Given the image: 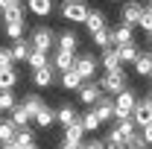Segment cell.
Segmentation results:
<instances>
[{"label": "cell", "mask_w": 152, "mask_h": 149, "mask_svg": "<svg viewBox=\"0 0 152 149\" xmlns=\"http://www.w3.org/2000/svg\"><path fill=\"white\" fill-rule=\"evenodd\" d=\"M58 15L64 20H70V23H85L88 15H91V6H88L85 0H61Z\"/></svg>", "instance_id": "6da1fadb"}, {"label": "cell", "mask_w": 152, "mask_h": 149, "mask_svg": "<svg viewBox=\"0 0 152 149\" xmlns=\"http://www.w3.org/2000/svg\"><path fill=\"white\" fill-rule=\"evenodd\" d=\"M102 67V61L94 56V53H82V56H76V73L82 76V82H96V70Z\"/></svg>", "instance_id": "7a4b0ae2"}, {"label": "cell", "mask_w": 152, "mask_h": 149, "mask_svg": "<svg viewBox=\"0 0 152 149\" xmlns=\"http://www.w3.org/2000/svg\"><path fill=\"white\" fill-rule=\"evenodd\" d=\"M99 85H102V91L108 93V96H117V93H123L129 88V79H126V70L120 67V70H111V73H105L99 79Z\"/></svg>", "instance_id": "3957f363"}, {"label": "cell", "mask_w": 152, "mask_h": 149, "mask_svg": "<svg viewBox=\"0 0 152 149\" xmlns=\"http://www.w3.org/2000/svg\"><path fill=\"white\" fill-rule=\"evenodd\" d=\"M143 12H146V6H140L137 0H126L123 3V9H120V20L126 23V26H140V18H143Z\"/></svg>", "instance_id": "277c9868"}, {"label": "cell", "mask_w": 152, "mask_h": 149, "mask_svg": "<svg viewBox=\"0 0 152 149\" xmlns=\"http://www.w3.org/2000/svg\"><path fill=\"white\" fill-rule=\"evenodd\" d=\"M29 41H32V47H35V50H41V53H50V47L56 44L58 38H56V32H53L50 26H35Z\"/></svg>", "instance_id": "5b68a950"}, {"label": "cell", "mask_w": 152, "mask_h": 149, "mask_svg": "<svg viewBox=\"0 0 152 149\" xmlns=\"http://www.w3.org/2000/svg\"><path fill=\"white\" fill-rule=\"evenodd\" d=\"M102 96H105V91H102L99 82H85V85L79 88V102H85V105H91V108H94Z\"/></svg>", "instance_id": "8992f818"}, {"label": "cell", "mask_w": 152, "mask_h": 149, "mask_svg": "<svg viewBox=\"0 0 152 149\" xmlns=\"http://www.w3.org/2000/svg\"><path fill=\"white\" fill-rule=\"evenodd\" d=\"M94 111H96V117H99L102 123H111L114 117H117V102H114V96H108V93H105V96L94 105Z\"/></svg>", "instance_id": "52a82bcc"}, {"label": "cell", "mask_w": 152, "mask_h": 149, "mask_svg": "<svg viewBox=\"0 0 152 149\" xmlns=\"http://www.w3.org/2000/svg\"><path fill=\"white\" fill-rule=\"evenodd\" d=\"M56 67L50 64V67H41V70H32V85L35 88H50L53 82H56Z\"/></svg>", "instance_id": "ba28073f"}, {"label": "cell", "mask_w": 152, "mask_h": 149, "mask_svg": "<svg viewBox=\"0 0 152 149\" xmlns=\"http://www.w3.org/2000/svg\"><path fill=\"white\" fill-rule=\"evenodd\" d=\"M53 67H56L58 73H67V70H73V67H76V56H73V53H64V50H56V56H53Z\"/></svg>", "instance_id": "9c48e42d"}, {"label": "cell", "mask_w": 152, "mask_h": 149, "mask_svg": "<svg viewBox=\"0 0 152 149\" xmlns=\"http://www.w3.org/2000/svg\"><path fill=\"white\" fill-rule=\"evenodd\" d=\"M134 123H137V129H146V126H152V108L146 105V99H140L137 102V108L132 111Z\"/></svg>", "instance_id": "30bf717a"}, {"label": "cell", "mask_w": 152, "mask_h": 149, "mask_svg": "<svg viewBox=\"0 0 152 149\" xmlns=\"http://www.w3.org/2000/svg\"><path fill=\"white\" fill-rule=\"evenodd\" d=\"M56 47H58V50H64V53H73V56H76V47H79V35H76L73 29H64V32L58 35Z\"/></svg>", "instance_id": "8fae6325"}, {"label": "cell", "mask_w": 152, "mask_h": 149, "mask_svg": "<svg viewBox=\"0 0 152 149\" xmlns=\"http://www.w3.org/2000/svg\"><path fill=\"white\" fill-rule=\"evenodd\" d=\"M79 117H82V114L76 111L73 105H61V108H56V123H61L64 129H67V126H73Z\"/></svg>", "instance_id": "7c38bea8"}, {"label": "cell", "mask_w": 152, "mask_h": 149, "mask_svg": "<svg viewBox=\"0 0 152 149\" xmlns=\"http://www.w3.org/2000/svg\"><path fill=\"white\" fill-rule=\"evenodd\" d=\"M99 61H102V70H105V73H111V70H120V67H123V61H120V53H117V47L105 50Z\"/></svg>", "instance_id": "4fadbf2b"}, {"label": "cell", "mask_w": 152, "mask_h": 149, "mask_svg": "<svg viewBox=\"0 0 152 149\" xmlns=\"http://www.w3.org/2000/svg\"><path fill=\"white\" fill-rule=\"evenodd\" d=\"M111 35H114V44L123 47V44H132V41H134V29H132V26H126V23H120V26H114V29H111Z\"/></svg>", "instance_id": "5bb4252c"}, {"label": "cell", "mask_w": 152, "mask_h": 149, "mask_svg": "<svg viewBox=\"0 0 152 149\" xmlns=\"http://www.w3.org/2000/svg\"><path fill=\"white\" fill-rule=\"evenodd\" d=\"M64 140H67V143H85V126H82V117L76 120L73 126L64 129Z\"/></svg>", "instance_id": "9a60e30c"}, {"label": "cell", "mask_w": 152, "mask_h": 149, "mask_svg": "<svg viewBox=\"0 0 152 149\" xmlns=\"http://www.w3.org/2000/svg\"><path fill=\"white\" fill-rule=\"evenodd\" d=\"M15 137H18V126L12 123V117L0 120V143H15Z\"/></svg>", "instance_id": "2e32d148"}, {"label": "cell", "mask_w": 152, "mask_h": 149, "mask_svg": "<svg viewBox=\"0 0 152 149\" xmlns=\"http://www.w3.org/2000/svg\"><path fill=\"white\" fill-rule=\"evenodd\" d=\"M85 26H88L91 35L99 32V29H105V15H102V9H91V15H88V20H85Z\"/></svg>", "instance_id": "e0dca14e"}, {"label": "cell", "mask_w": 152, "mask_h": 149, "mask_svg": "<svg viewBox=\"0 0 152 149\" xmlns=\"http://www.w3.org/2000/svg\"><path fill=\"white\" fill-rule=\"evenodd\" d=\"M58 82H61V88H64V91H76V93H79V88L85 85V82H82V76L76 73V70H67V73H61V79H58Z\"/></svg>", "instance_id": "ac0fdd59"}, {"label": "cell", "mask_w": 152, "mask_h": 149, "mask_svg": "<svg viewBox=\"0 0 152 149\" xmlns=\"http://www.w3.org/2000/svg\"><path fill=\"white\" fill-rule=\"evenodd\" d=\"M26 9L38 18H47L53 12V0H26Z\"/></svg>", "instance_id": "d6986e66"}, {"label": "cell", "mask_w": 152, "mask_h": 149, "mask_svg": "<svg viewBox=\"0 0 152 149\" xmlns=\"http://www.w3.org/2000/svg\"><path fill=\"white\" fill-rule=\"evenodd\" d=\"M91 38H94V47H99L102 53L114 47V35H111V29H108V26H105V29H99V32H94Z\"/></svg>", "instance_id": "ffe728a7"}, {"label": "cell", "mask_w": 152, "mask_h": 149, "mask_svg": "<svg viewBox=\"0 0 152 149\" xmlns=\"http://www.w3.org/2000/svg\"><path fill=\"white\" fill-rule=\"evenodd\" d=\"M29 53H32V41L20 38V41H15V44H12V56H15V61H26V58H29Z\"/></svg>", "instance_id": "44dd1931"}, {"label": "cell", "mask_w": 152, "mask_h": 149, "mask_svg": "<svg viewBox=\"0 0 152 149\" xmlns=\"http://www.w3.org/2000/svg\"><path fill=\"white\" fill-rule=\"evenodd\" d=\"M117 53H120V61L123 64H134L137 61V56H140V50H137V44H123V47H117Z\"/></svg>", "instance_id": "7402d4cb"}, {"label": "cell", "mask_w": 152, "mask_h": 149, "mask_svg": "<svg viewBox=\"0 0 152 149\" xmlns=\"http://www.w3.org/2000/svg\"><path fill=\"white\" fill-rule=\"evenodd\" d=\"M134 73L137 76H149L152 79V53H140L134 61Z\"/></svg>", "instance_id": "603a6c76"}, {"label": "cell", "mask_w": 152, "mask_h": 149, "mask_svg": "<svg viewBox=\"0 0 152 149\" xmlns=\"http://www.w3.org/2000/svg\"><path fill=\"white\" fill-rule=\"evenodd\" d=\"M20 105H23V108L29 111V117L35 120V117H38V111L44 108V99H41L38 93H29V96H23V102H20Z\"/></svg>", "instance_id": "cb8c5ba5"}, {"label": "cell", "mask_w": 152, "mask_h": 149, "mask_svg": "<svg viewBox=\"0 0 152 149\" xmlns=\"http://www.w3.org/2000/svg\"><path fill=\"white\" fill-rule=\"evenodd\" d=\"M26 64H29L32 70H41V67H50L53 61L47 58V53H41V50H35V47H32V53H29V58H26Z\"/></svg>", "instance_id": "d4e9b609"}, {"label": "cell", "mask_w": 152, "mask_h": 149, "mask_svg": "<svg viewBox=\"0 0 152 149\" xmlns=\"http://www.w3.org/2000/svg\"><path fill=\"white\" fill-rule=\"evenodd\" d=\"M23 12H26L23 3H15V6H9V9L3 12V20H6V23H26V20H23Z\"/></svg>", "instance_id": "484cf974"}, {"label": "cell", "mask_w": 152, "mask_h": 149, "mask_svg": "<svg viewBox=\"0 0 152 149\" xmlns=\"http://www.w3.org/2000/svg\"><path fill=\"white\" fill-rule=\"evenodd\" d=\"M117 131H120V134L126 137V143L132 140L134 134H140V129H137V123H134V117H129V120H120V123H117Z\"/></svg>", "instance_id": "4316f807"}, {"label": "cell", "mask_w": 152, "mask_h": 149, "mask_svg": "<svg viewBox=\"0 0 152 149\" xmlns=\"http://www.w3.org/2000/svg\"><path fill=\"white\" fill-rule=\"evenodd\" d=\"M15 85H18V70H15V67L0 70V91H12Z\"/></svg>", "instance_id": "83f0119b"}, {"label": "cell", "mask_w": 152, "mask_h": 149, "mask_svg": "<svg viewBox=\"0 0 152 149\" xmlns=\"http://www.w3.org/2000/svg\"><path fill=\"white\" fill-rule=\"evenodd\" d=\"M53 123H56V111H53L50 105H44V108L38 111V117H35V126L38 129H50Z\"/></svg>", "instance_id": "f1b7e54d"}, {"label": "cell", "mask_w": 152, "mask_h": 149, "mask_svg": "<svg viewBox=\"0 0 152 149\" xmlns=\"http://www.w3.org/2000/svg\"><path fill=\"white\" fill-rule=\"evenodd\" d=\"M82 126H85V131H96L99 126H102V120L96 117V111H94V108H88V111L82 114Z\"/></svg>", "instance_id": "f546056e"}, {"label": "cell", "mask_w": 152, "mask_h": 149, "mask_svg": "<svg viewBox=\"0 0 152 149\" xmlns=\"http://www.w3.org/2000/svg\"><path fill=\"white\" fill-rule=\"evenodd\" d=\"M12 114V123H15V126H18V129H26V123H29V120H32V117H29V111H26V108H23V105H18V108H15V111H9Z\"/></svg>", "instance_id": "4dcf8cb0"}, {"label": "cell", "mask_w": 152, "mask_h": 149, "mask_svg": "<svg viewBox=\"0 0 152 149\" xmlns=\"http://www.w3.org/2000/svg\"><path fill=\"white\" fill-rule=\"evenodd\" d=\"M18 105H20V102L15 99L12 91H0V108H3V111H15Z\"/></svg>", "instance_id": "1f68e13d"}, {"label": "cell", "mask_w": 152, "mask_h": 149, "mask_svg": "<svg viewBox=\"0 0 152 149\" xmlns=\"http://www.w3.org/2000/svg\"><path fill=\"white\" fill-rule=\"evenodd\" d=\"M15 143H18L20 149H23V146H32V143H35V134H32L29 129H18V137H15Z\"/></svg>", "instance_id": "d6a6232c"}, {"label": "cell", "mask_w": 152, "mask_h": 149, "mask_svg": "<svg viewBox=\"0 0 152 149\" xmlns=\"http://www.w3.org/2000/svg\"><path fill=\"white\" fill-rule=\"evenodd\" d=\"M6 67H15V56H12V47H0V70Z\"/></svg>", "instance_id": "836d02e7"}, {"label": "cell", "mask_w": 152, "mask_h": 149, "mask_svg": "<svg viewBox=\"0 0 152 149\" xmlns=\"http://www.w3.org/2000/svg\"><path fill=\"white\" fill-rule=\"evenodd\" d=\"M23 26L26 23H6V35L12 38V41H20L23 38Z\"/></svg>", "instance_id": "e575fe53"}, {"label": "cell", "mask_w": 152, "mask_h": 149, "mask_svg": "<svg viewBox=\"0 0 152 149\" xmlns=\"http://www.w3.org/2000/svg\"><path fill=\"white\" fill-rule=\"evenodd\" d=\"M126 149H149V143H146V140H143V137H140V134H134L132 140H129V143H126Z\"/></svg>", "instance_id": "d590c367"}, {"label": "cell", "mask_w": 152, "mask_h": 149, "mask_svg": "<svg viewBox=\"0 0 152 149\" xmlns=\"http://www.w3.org/2000/svg\"><path fill=\"white\" fill-rule=\"evenodd\" d=\"M82 149H105V140H99V137H88V140L82 143Z\"/></svg>", "instance_id": "8d00e7d4"}, {"label": "cell", "mask_w": 152, "mask_h": 149, "mask_svg": "<svg viewBox=\"0 0 152 149\" xmlns=\"http://www.w3.org/2000/svg\"><path fill=\"white\" fill-rule=\"evenodd\" d=\"M140 29H143V32H152V12L149 9H146L143 18H140Z\"/></svg>", "instance_id": "74e56055"}, {"label": "cell", "mask_w": 152, "mask_h": 149, "mask_svg": "<svg viewBox=\"0 0 152 149\" xmlns=\"http://www.w3.org/2000/svg\"><path fill=\"white\" fill-rule=\"evenodd\" d=\"M140 137H143V140H146V143L152 146V126H146V129H140Z\"/></svg>", "instance_id": "f35d334b"}, {"label": "cell", "mask_w": 152, "mask_h": 149, "mask_svg": "<svg viewBox=\"0 0 152 149\" xmlns=\"http://www.w3.org/2000/svg\"><path fill=\"white\" fill-rule=\"evenodd\" d=\"M58 149H82V143H67V140H61V146Z\"/></svg>", "instance_id": "ab89813d"}, {"label": "cell", "mask_w": 152, "mask_h": 149, "mask_svg": "<svg viewBox=\"0 0 152 149\" xmlns=\"http://www.w3.org/2000/svg\"><path fill=\"white\" fill-rule=\"evenodd\" d=\"M15 3H18V0H0V12H6V9L15 6Z\"/></svg>", "instance_id": "60d3db41"}, {"label": "cell", "mask_w": 152, "mask_h": 149, "mask_svg": "<svg viewBox=\"0 0 152 149\" xmlns=\"http://www.w3.org/2000/svg\"><path fill=\"white\" fill-rule=\"evenodd\" d=\"M0 149H20L18 143H0Z\"/></svg>", "instance_id": "b9f144b4"}, {"label": "cell", "mask_w": 152, "mask_h": 149, "mask_svg": "<svg viewBox=\"0 0 152 149\" xmlns=\"http://www.w3.org/2000/svg\"><path fill=\"white\" fill-rule=\"evenodd\" d=\"M143 99H146V105H149V108H152V91L146 93V96H143Z\"/></svg>", "instance_id": "7bdbcfd3"}, {"label": "cell", "mask_w": 152, "mask_h": 149, "mask_svg": "<svg viewBox=\"0 0 152 149\" xmlns=\"http://www.w3.org/2000/svg\"><path fill=\"white\" fill-rule=\"evenodd\" d=\"M146 9H149V12H152V0H146Z\"/></svg>", "instance_id": "ee69618b"}, {"label": "cell", "mask_w": 152, "mask_h": 149, "mask_svg": "<svg viewBox=\"0 0 152 149\" xmlns=\"http://www.w3.org/2000/svg\"><path fill=\"white\" fill-rule=\"evenodd\" d=\"M23 149H38V143H32V146H23Z\"/></svg>", "instance_id": "f6af8a7d"}, {"label": "cell", "mask_w": 152, "mask_h": 149, "mask_svg": "<svg viewBox=\"0 0 152 149\" xmlns=\"http://www.w3.org/2000/svg\"><path fill=\"white\" fill-rule=\"evenodd\" d=\"M149 47H152V32H149Z\"/></svg>", "instance_id": "bcb514c9"}, {"label": "cell", "mask_w": 152, "mask_h": 149, "mask_svg": "<svg viewBox=\"0 0 152 149\" xmlns=\"http://www.w3.org/2000/svg\"><path fill=\"white\" fill-rule=\"evenodd\" d=\"M149 91H152V79H149Z\"/></svg>", "instance_id": "7dc6e473"}, {"label": "cell", "mask_w": 152, "mask_h": 149, "mask_svg": "<svg viewBox=\"0 0 152 149\" xmlns=\"http://www.w3.org/2000/svg\"><path fill=\"white\" fill-rule=\"evenodd\" d=\"M111 3H120V0H111Z\"/></svg>", "instance_id": "c3c4849f"}, {"label": "cell", "mask_w": 152, "mask_h": 149, "mask_svg": "<svg viewBox=\"0 0 152 149\" xmlns=\"http://www.w3.org/2000/svg\"><path fill=\"white\" fill-rule=\"evenodd\" d=\"M0 111H3V108H0Z\"/></svg>", "instance_id": "681fc988"}, {"label": "cell", "mask_w": 152, "mask_h": 149, "mask_svg": "<svg viewBox=\"0 0 152 149\" xmlns=\"http://www.w3.org/2000/svg\"><path fill=\"white\" fill-rule=\"evenodd\" d=\"M18 3H20V0H18Z\"/></svg>", "instance_id": "f907efd6"}]
</instances>
